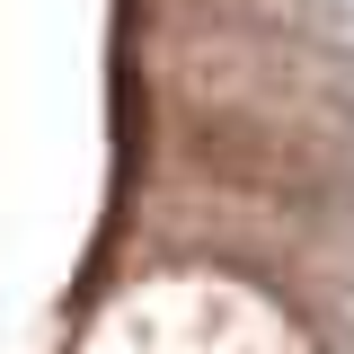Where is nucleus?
<instances>
[{
  "mask_svg": "<svg viewBox=\"0 0 354 354\" xmlns=\"http://www.w3.org/2000/svg\"><path fill=\"white\" fill-rule=\"evenodd\" d=\"M292 27H301L319 53H337L354 80V0H292Z\"/></svg>",
  "mask_w": 354,
  "mask_h": 354,
  "instance_id": "f257e3e1",
  "label": "nucleus"
}]
</instances>
